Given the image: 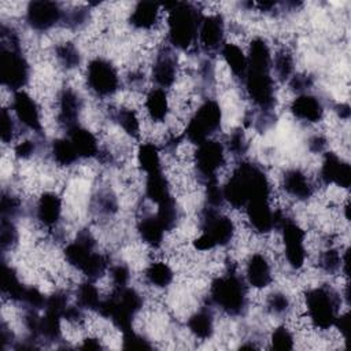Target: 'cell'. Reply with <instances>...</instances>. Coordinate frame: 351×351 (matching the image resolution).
<instances>
[{
	"label": "cell",
	"instance_id": "cell-43",
	"mask_svg": "<svg viewBox=\"0 0 351 351\" xmlns=\"http://www.w3.org/2000/svg\"><path fill=\"white\" fill-rule=\"evenodd\" d=\"M341 258L343 254L337 248H328L324 252H321L318 258V266L321 267L322 271L333 274L341 270Z\"/></svg>",
	"mask_w": 351,
	"mask_h": 351
},
{
	"label": "cell",
	"instance_id": "cell-25",
	"mask_svg": "<svg viewBox=\"0 0 351 351\" xmlns=\"http://www.w3.org/2000/svg\"><path fill=\"white\" fill-rule=\"evenodd\" d=\"M62 215V200L53 192L43 193L36 204V218L47 228L58 225Z\"/></svg>",
	"mask_w": 351,
	"mask_h": 351
},
{
	"label": "cell",
	"instance_id": "cell-46",
	"mask_svg": "<svg viewBox=\"0 0 351 351\" xmlns=\"http://www.w3.org/2000/svg\"><path fill=\"white\" fill-rule=\"evenodd\" d=\"M95 208L100 215H112L118 210L115 196L110 191H101L95 199Z\"/></svg>",
	"mask_w": 351,
	"mask_h": 351
},
{
	"label": "cell",
	"instance_id": "cell-40",
	"mask_svg": "<svg viewBox=\"0 0 351 351\" xmlns=\"http://www.w3.org/2000/svg\"><path fill=\"white\" fill-rule=\"evenodd\" d=\"M293 58L289 51H280L271 60V67L280 81H289L293 75Z\"/></svg>",
	"mask_w": 351,
	"mask_h": 351
},
{
	"label": "cell",
	"instance_id": "cell-49",
	"mask_svg": "<svg viewBox=\"0 0 351 351\" xmlns=\"http://www.w3.org/2000/svg\"><path fill=\"white\" fill-rule=\"evenodd\" d=\"M89 11L86 8H74L70 11H64L63 23L67 25L70 29H81L88 23Z\"/></svg>",
	"mask_w": 351,
	"mask_h": 351
},
{
	"label": "cell",
	"instance_id": "cell-58",
	"mask_svg": "<svg viewBox=\"0 0 351 351\" xmlns=\"http://www.w3.org/2000/svg\"><path fill=\"white\" fill-rule=\"evenodd\" d=\"M12 333H11V329L7 328L5 324L1 325V346L3 348H7L8 344L12 346Z\"/></svg>",
	"mask_w": 351,
	"mask_h": 351
},
{
	"label": "cell",
	"instance_id": "cell-39",
	"mask_svg": "<svg viewBox=\"0 0 351 351\" xmlns=\"http://www.w3.org/2000/svg\"><path fill=\"white\" fill-rule=\"evenodd\" d=\"M112 118L121 126V129L130 137L137 138L140 136V121L134 110L126 107L118 108L114 112Z\"/></svg>",
	"mask_w": 351,
	"mask_h": 351
},
{
	"label": "cell",
	"instance_id": "cell-4",
	"mask_svg": "<svg viewBox=\"0 0 351 351\" xmlns=\"http://www.w3.org/2000/svg\"><path fill=\"white\" fill-rule=\"evenodd\" d=\"M64 259L88 280H97L108 267V258L96 250V241L88 230L78 233L64 248Z\"/></svg>",
	"mask_w": 351,
	"mask_h": 351
},
{
	"label": "cell",
	"instance_id": "cell-48",
	"mask_svg": "<svg viewBox=\"0 0 351 351\" xmlns=\"http://www.w3.org/2000/svg\"><path fill=\"white\" fill-rule=\"evenodd\" d=\"M0 123H1V141L4 144H10L16 134V121L14 114L10 110L3 108Z\"/></svg>",
	"mask_w": 351,
	"mask_h": 351
},
{
	"label": "cell",
	"instance_id": "cell-7",
	"mask_svg": "<svg viewBox=\"0 0 351 351\" xmlns=\"http://www.w3.org/2000/svg\"><path fill=\"white\" fill-rule=\"evenodd\" d=\"M234 234L233 221L218 211V208L206 207L200 218V236L193 241L199 251H210L229 244Z\"/></svg>",
	"mask_w": 351,
	"mask_h": 351
},
{
	"label": "cell",
	"instance_id": "cell-12",
	"mask_svg": "<svg viewBox=\"0 0 351 351\" xmlns=\"http://www.w3.org/2000/svg\"><path fill=\"white\" fill-rule=\"evenodd\" d=\"M225 145L215 140H206L200 143L195 152V169L199 180L203 184L218 180V171L225 165L226 154Z\"/></svg>",
	"mask_w": 351,
	"mask_h": 351
},
{
	"label": "cell",
	"instance_id": "cell-21",
	"mask_svg": "<svg viewBox=\"0 0 351 351\" xmlns=\"http://www.w3.org/2000/svg\"><path fill=\"white\" fill-rule=\"evenodd\" d=\"M324 104L319 97L311 93H300L291 103V112L299 121L307 123L319 122L324 117Z\"/></svg>",
	"mask_w": 351,
	"mask_h": 351
},
{
	"label": "cell",
	"instance_id": "cell-50",
	"mask_svg": "<svg viewBox=\"0 0 351 351\" xmlns=\"http://www.w3.org/2000/svg\"><path fill=\"white\" fill-rule=\"evenodd\" d=\"M0 210H1V218H8V219L15 221V218L19 217L22 213V206H21V202L15 196L4 192L3 197H1Z\"/></svg>",
	"mask_w": 351,
	"mask_h": 351
},
{
	"label": "cell",
	"instance_id": "cell-11",
	"mask_svg": "<svg viewBox=\"0 0 351 351\" xmlns=\"http://www.w3.org/2000/svg\"><path fill=\"white\" fill-rule=\"evenodd\" d=\"M86 85L97 97H110L119 89V74L115 66L104 59L95 58L86 66Z\"/></svg>",
	"mask_w": 351,
	"mask_h": 351
},
{
	"label": "cell",
	"instance_id": "cell-24",
	"mask_svg": "<svg viewBox=\"0 0 351 351\" xmlns=\"http://www.w3.org/2000/svg\"><path fill=\"white\" fill-rule=\"evenodd\" d=\"M282 188L287 195L300 202L310 199L314 193L313 182L300 169H289L284 173Z\"/></svg>",
	"mask_w": 351,
	"mask_h": 351
},
{
	"label": "cell",
	"instance_id": "cell-16",
	"mask_svg": "<svg viewBox=\"0 0 351 351\" xmlns=\"http://www.w3.org/2000/svg\"><path fill=\"white\" fill-rule=\"evenodd\" d=\"M251 228L258 233H269L277 229L278 222L282 217L281 211H274L270 207L269 199L251 202L244 207Z\"/></svg>",
	"mask_w": 351,
	"mask_h": 351
},
{
	"label": "cell",
	"instance_id": "cell-18",
	"mask_svg": "<svg viewBox=\"0 0 351 351\" xmlns=\"http://www.w3.org/2000/svg\"><path fill=\"white\" fill-rule=\"evenodd\" d=\"M321 180L325 184H335L340 188H348L351 184V167L335 152H326L321 166Z\"/></svg>",
	"mask_w": 351,
	"mask_h": 351
},
{
	"label": "cell",
	"instance_id": "cell-51",
	"mask_svg": "<svg viewBox=\"0 0 351 351\" xmlns=\"http://www.w3.org/2000/svg\"><path fill=\"white\" fill-rule=\"evenodd\" d=\"M226 145H228L226 147L228 151L232 152L233 156H243L247 152V148H248L247 138H245V136L241 130L232 132V134L228 138Z\"/></svg>",
	"mask_w": 351,
	"mask_h": 351
},
{
	"label": "cell",
	"instance_id": "cell-17",
	"mask_svg": "<svg viewBox=\"0 0 351 351\" xmlns=\"http://www.w3.org/2000/svg\"><path fill=\"white\" fill-rule=\"evenodd\" d=\"M223 34H225V23L223 18L219 14H213L203 16L199 26V43L200 47L207 51H218L223 45Z\"/></svg>",
	"mask_w": 351,
	"mask_h": 351
},
{
	"label": "cell",
	"instance_id": "cell-59",
	"mask_svg": "<svg viewBox=\"0 0 351 351\" xmlns=\"http://www.w3.org/2000/svg\"><path fill=\"white\" fill-rule=\"evenodd\" d=\"M81 348H85V350H99V348H101V344H100L99 339L86 337V339L82 340Z\"/></svg>",
	"mask_w": 351,
	"mask_h": 351
},
{
	"label": "cell",
	"instance_id": "cell-15",
	"mask_svg": "<svg viewBox=\"0 0 351 351\" xmlns=\"http://www.w3.org/2000/svg\"><path fill=\"white\" fill-rule=\"evenodd\" d=\"M11 112L14 114L16 122H19L25 129L38 136L41 134V111L36 100L29 93H26L25 90L14 92L11 101Z\"/></svg>",
	"mask_w": 351,
	"mask_h": 351
},
{
	"label": "cell",
	"instance_id": "cell-20",
	"mask_svg": "<svg viewBox=\"0 0 351 351\" xmlns=\"http://www.w3.org/2000/svg\"><path fill=\"white\" fill-rule=\"evenodd\" d=\"M66 137L73 144L80 159H90L99 156L100 148L96 136L85 126L75 123L66 129Z\"/></svg>",
	"mask_w": 351,
	"mask_h": 351
},
{
	"label": "cell",
	"instance_id": "cell-14",
	"mask_svg": "<svg viewBox=\"0 0 351 351\" xmlns=\"http://www.w3.org/2000/svg\"><path fill=\"white\" fill-rule=\"evenodd\" d=\"M64 10L55 1H32L26 7L25 21L34 32H47L63 22Z\"/></svg>",
	"mask_w": 351,
	"mask_h": 351
},
{
	"label": "cell",
	"instance_id": "cell-34",
	"mask_svg": "<svg viewBox=\"0 0 351 351\" xmlns=\"http://www.w3.org/2000/svg\"><path fill=\"white\" fill-rule=\"evenodd\" d=\"M51 156L53 159L55 163H58L59 166H73L74 163H77L80 160L73 144L70 143V140L64 136L60 138H56L51 143Z\"/></svg>",
	"mask_w": 351,
	"mask_h": 351
},
{
	"label": "cell",
	"instance_id": "cell-37",
	"mask_svg": "<svg viewBox=\"0 0 351 351\" xmlns=\"http://www.w3.org/2000/svg\"><path fill=\"white\" fill-rule=\"evenodd\" d=\"M77 304L80 307H82L84 310H93L97 311L100 303H101V298L99 293L97 287L93 284L92 280H88L85 282H82L81 285H78L77 288Z\"/></svg>",
	"mask_w": 351,
	"mask_h": 351
},
{
	"label": "cell",
	"instance_id": "cell-53",
	"mask_svg": "<svg viewBox=\"0 0 351 351\" xmlns=\"http://www.w3.org/2000/svg\"><path fill=\"white\" fill-rule=\"evenodd\" d=\"M110 277L111 281L114 284V288L118 287H126L129 285V280H130V270L126 265L123 263H118L111 266L110 269Z\"/></svg>",
	"mask_w": 351,
	"mask_h": 351
},
{
	"label": "cell",
	"instance_id": "cell-57",
	"mask_svg": "<svg viewBox=\"0 0 351 351\" xmlns=\"http://www.w3.org/2000/svg\"><path fill=\"white\" fill-rule=\"evenodd\" d=\"M333 326H336L339 330H340V333L343 335V337L344 339H348V332H350V319H348V314H344V315H339L337 318H336V321H335V325Z\"/></svg>",
	"mask_w": 351,
	"mask_h": 351
},
{
	"label": "cell",
	"instance_id": "cell-6",
	"mask_svg": "<svg viewBox=\"0 0 351 351\" xmlns=\"http://www.w3.org/2000/svg\"><path fill=\"white\" fill-rule=\"evenodd\" d=\"M210 302L228 315L243 314L248 303L244 280L232 270L217 277L210 287Z\"/></svg>",
	"mask_w": 351,
	"mask_h": 351
},
{
	"label": "cell",
	"instance_id": "cell-5",
	"mask_svg": "<svg viewBox=\"0 0 351 351\" xmlns=\"http://www.w3.org/2000/svg\"><path fill=\"white\" fill-rule=\"evenodd\" d=\"M143 308L141 295L132 287L114 288L112 293L101 300L97 313L108 318L122 333L133 329V319Z\"/></svg>",
	"mask_w": 351,
	"mask_h": 351
},
{
	"label": "cell",
	"instance_id": "cell-13",
	"mask_svg": "<svg viewBox=\"0 0 351 351\" xmlns=\"http://www.w3.org/2000/svg\"><path fill=\"white\" fill-rule=\"evenodd\" d=\"M277 229L281 232L282 244H284V255L288 265L292 269H300L306 262V234L304 230L291 218L282 214Z\"/></svg>",
	"mask_w": 351,
	"mask_h": 351
},
{
	"label": "cell",
	"instance_id": "cell-38",
	"mask_svg": "<svg viewBox=\"0 0 351 351\" xmlns=\"http://www.w3.org/2000/svg\"><path fill=\"white\" fill-rule=\"evenodd\" d=\"M55 58L62 67L66 70H73L81 64V52L78 47L70 41L58 44L55 47Z\"/></svg>",
	"mask_w": 351,
	"mask_h": 351
},
{
	"label": "cell",
	"instance_id": "cell-28",
	"mask_svg": "<svg viewBox=\"0 0 351 351\" xmlns=\"http://www.w3.org/2000/svg\"><path fill=\"white\" fill-rule=\"evenodd\" d=\"M145 196L156 206L162 202L173 197L170 193L169 181L162 169L149 171L145 174Z\"/></svg>",
	"mask_w": 351,
	"mask_h": 351
},
{
	"label": "cell",
	"instance_id": "cell-35",
	"mask_svg": "<svg viewBox=\"0 0 351 351\" xmlns=\"http://www.w3.org/2000/svg\"><path fill=\"white\" fill-rule=\"evenodd\" d=\"M145 281L155 288H166L173 281V270L165 262H154L145 270Z\"/></svg>",
	"mask_w": 351,
	"mask_h": 351
},
{
	"label": "cell",
	"instance_id": "cell-60",
	"mask_svg": "<svg viewBox=\"0 0 351 351\" xmlns=\"http://www.w3.org/2000/svg\"><path fill=\"white\" fill-rule=\"evenodd\" d=\"M336 112L341 119L350 118V106L347 103H340L336 106Z\"/></svg>",
	"mask_w": 351,
	"mask_h": 351
},
{
	"label": "cell",
	"instance_id": "cell-26",
	"mask_svg": "<svg viewBox=\"0 0 351 351\" xmlns=\"http://www.w3.org/2000/svg\"><path fill=\"white\" fill-rule=\"evenodd\" d=\"M160 5L154 1H140L134 5L129 22L137 30L152 29L159 19Z\"/></svg>",
	"mask_w": 351,
	"mask_h": 351
},
{
	"label": "cell",
	"instance_id": "cell-8",
	"mask_svg": "<svg viewBox=\"0 0 351 351\" xmlns=\"http://www.w3.org/2000/svg\"><path fill=\"white\" fill-rule=\"evenodd\" d=\"M304 299L307 315L317 329L325 330L335 325L341 300L333 288L328 285L311 288L306 292Z\"/></svg>",
	"mask_w": 351,
	"mask_h": 351
},
{
	"label": "cell",
	"instance_id": "cell-42",
	"mask_svg": "<svg viewBox=\"0 0 351 351\" xmlns=\"http://www.w3.org/2000/svg\"><path fill=\"white\" fill-rule=\"evenodd\" d=\"M266 307L270 314L282 317V315H287L288 311L291 310V299L287 293L281 291H274L267 296Z\"/></svg>",
	"mask_w": 351,
	"mask_h": 351
},
{
	"label": "cell",
	"instance_id": "cell-55",
	"mask_svg": "<svg viewBox=\"0 0 351 351\" xmlns=\"http://www.w3.org/2000/svg\"><path fill=\"white\" fill-rule=\"evenodd\" d=\"M37 151V143L33 140H23L15 145V156L18 159H29Z\"/></svg>",
	"mask_w": 351,
	"mask_h": 351
},
{
	"label": "cell",
	"instance_id": "cell-22",
	"mask_svg": "<svg viewBox=\"0 0 351 351\" xmlns=\"http://www.w3.org/2000/svg\"><path fill=\"white\" fill-rule=\"evenodd\" d=\"M151 75L156 88L160 89L170 88L176 82L177 60L170 51L163 49L155 56Z\"/></svg>",
	"mask_w": 351,
	"mask_h": 351
},
{
	"label": "cell",
	"instance_id": "cell-54",
	"mask_svg": "<svg viewBox=\"0 0 351 351\" xmlns=\"http://www.w3.org/2000/svg\"><path fill=\"white\" fill-rule=\"evenodd\" d=\"M288 82L291 89L295 90L298 95L307 93L308 89L313 86V77L307 74H293Z\"/></svg>",
	"mask_w": 351,
	"mask_h": 351
},
{
	"label": "cell",
	"instance_id": "cell-45",
	"mask_svg": "<svg viewBox=\"0 0 351 351\" xmlns=\"http://www.w3.org/2000/svg\"><path fill=\"white\" fill-rule=\"evenodd\" d=\"M270 344L274 350H292L295 339L292 332L287 326H278L270 336Z\"/></svg>",
	"mask_w": 351,
	"mask_h": 351
},
{
	"label": "cell",
	"instance_id": "cell-19",
	"mask_svg": "<svg viewBox=\"0 0 351 351\" xmlns=\"http://www.w3.org/2000/svg\"><path fill=\"white\" fill-rule=\"evenodd\" d=\"M82 107V97L73 88H63L58 95V122L64 129L80 123L78 118Z\"/></svg>",
	"mask_w": 351,
	"mask_h": 351
},
{
	"label": "cell",
	"instance_id": "cell-10",
	"mask_svg": "<svg viewBox=\"0 0 351 351\" xmlns=\"http://www.w3.org/2000/svg\"><path fill=\"white\" fill-rule=\"evenodd\" d=\"M222 121V111L219 104L214 99L204 100L191 117L184 137L196 145L211 138V136L219 129Z\"/></svg>",
	"mask_w": 351,
	"mask_h": 351
},
{
	"label": "cell",
	"instance_id": "cell-52",
	"mask_svg": "<svg viewBox=\"0 0 351 351\" xmlns=\"http://www.w3.org/2000/svg\"><path fill=\"white\" fill-rule=\"evenodd\" d=\"M206 186V202L208 207L213 208H218L223 202V191L222 186L218 184V180L215 181H210L207 184H204Z\"/></svg>",
	"mask_w": 351,
	"mask_h": 351
},
{
	"label": "cell",
	"instance_id": "cell-30",
	"mask_svg": "<svg viewBox=\"0 0 351 351\" xmlns=\"http://www.w3.org/2000/svg\"><path fill=\"white\" fill-rule=\"evenodd\" d=\"M189 332L200 340H207L214 333V315L208 307H202L188 319Z\"/></svg>",
	"mask_w": 351,
	"mask_h": 351
},
{
	"label": "cell",
	"instance_id": "cell-23",
	"mask_svg": "<svg viewBox=\"0 0 351 351\" xmlns=\"http://www.w3.org/2000/svg\"><path fill=\"white\" fill-rule=\"evenodd\" d=\"M245 280L250 287L262 289L270 285L273 280L271 265L263 254H252L245 265Z\"/></svg>",
	"mask_w": 351,
	"mask_h": 351
},
{
	"label": "cell",
	"instance_id": "cell-31",
	"mask_svg": "<svg viewBox=\"0 0 351 351\" xmlns=\"http://www.w3.org/2000/svg\"><path fill=\"white\" fill-rule=\"evenodd\" d=\"M145 108L154 122H163L169 114V99L165 89H151L145 97Z\"/></svg>",
	"mask_w": 351,
	"mask_h": 351
},
{
	"label": "cell",
	"instance_id": "cell-27",
	"mask_svg": "<svg viewBox=\"0 0 351 351\" xmlns=\"http://www.w3.org/2000/svg\"><path fill=\"white\" fill-rule=\"evenodd\" d=\"M44 313L38 317L37 328L32 339L36 341L44 340L48 343L58 341L62 336V326H60V319L63 318L62 315L49 311V310H43Z\"/></svg>",
	"mask_w": 351,
	"mask_h": 351
},
{
	"label": "cell",
	"instance_id": "cell-29",
	"mask_svg": "<svg viewBox=\"0 0 351 351\" xmlns=\"http://www.w3.org/2000/svg\"><path fill=\"white\" fill-rule=\"evenodd\" d=\"M137 232L145 244H148L152 248H158L163 243L166 230L158 219V217L155 214H149L138 219Z\"/></svg>",
	"mask_w": 351,
	"mask_h": 351
},
{
	"label": "cell",
	"instance_id": "cell-1",
	"mask_svg": "<svg viewBox=\"0 0 351 351\" xmlns=\"http://www.w3.org/2000/svg\"><path fill=\"white\" fill-rule=\"evenodd\" d=\"M223 199L234 208H244L255 200L270 197V182L266 173L252 162H241L222 186Z\"/></svg>",
	"mask_w": 351,
	"mask_h": 351
},
{
	"label": "cell",
	"instance_id": "cell-2",
	"mask_svg": "<svg viewBox=\"0 0 351 351\" xmlns=\"http://www.w3.org/2000/svg\"><path fill=\"white\" fill-rule=\"evenodd\" d=\"M0 77L3 86L12 92L22 90L30 78V64L21 48L18 33L10 26L0 29Z\"/></svg>",
	"mask_w": 351,
	"mask_h": 351
},
{
	"label": "cell",
	"instance_id": "cell-33",
	"mask_svg": "<svg viewBox=\"0 0 351 351\" xmlns=\"http://www.w3.org/2000/svg\"><path fill=\"white\" fill-rule=\"evenodd\" d=\"M25 288H26V285L22 284L15 269L12 266L7 265L5 262H3V266H1V292H3V295L8 296L11 300L19 303Z\"/></svg>",
	"mask_w": 351,
	"mask_h": 351
},
{
	"label": "cell",
	"instance_id": "cell-36",
	"mask_svg": "<svg viewBox=\"0 0 351 351\" xmlns=\"http://www.w3.org/2000/svg\"><path fill=\"white\" fill-rule=\"evenodd\" d=\"M137 163L144 174L162 169L159 148L154 143H143L137 151Z\"/></svg>",
	"mask_w": 351,
	"mask_h": 351
},
{
	"label": "cell",
	"instance_id": "cell-56",
	"mask_svg": "<svg viewBox=\"0 0 351 351\" xmlns=\"http://www.w3.org/2000/svg\"><path fill=\"white\" fill-rule=\"evenodd\" d=\"M325 147H326V140L321 134H315L308 140V149L311 152H315V154L322 152Z\"/></svg>",
	"mask_w": 351,
	"mask_h": 351
},
{
	"label": "cell",
	"instance_id": "cell-3",
	"mask_svg": "<svg viewBox=\"0 0 351 351\" xmlns=\"http://www.w3.org/2000/svg\"><path fill=\"white\" fill-rule=\"evenodd\" d=\"M167 10V40L173 48L185 51L197 38L203 15L192 4L185 1H171L163 5Z\"/></svg>",
	"mask_w": 351,
	"mask_h": 351
},
{
	"label": "cell",
	"instance_id": "cell-32",
	"mask_svg": "<svg viewBox=\"0 0 351 351\" xmlns=\"http://www.w3.org/2000/svg\"><path fill=\"white\" fill-rule=\"evenodd\" d=\"M221 55L225 63L229 66L232 74L243 80L247 71V55L244 51L233 43H225L221 48Z\"/></svg>",
	"mask_w": 351,
	"mask_h": 351
},
{
	"label": "cell",
	"instance_id": "cell-41",
	"mask_svg": "<svg viewBox=\"0 0 351 351\" xmlns=\"http://www.w3.org/2000/svg\"><path fill=\"white\" fill-rule=\"evenodd\" d=\"M155 215L158 217V219L160 221L166 232L171 230L178 221V207L174 197H170L162 202L160 204H158V210Z\"/></svg>",
	"mask_w": 351,
	"mask_h": 351
},
{
	"label": "cell",
	"instance_id": "cell-44",
	"mask_svg": "<svg viewBox=\"0 0 351 351\" xmlns=\"http://www.w3.org/2000/svg\"><path fill=\"white\" fill-rule=\"evenodd\" d=\"M18 243V229L15 226L14 219L1 218L0 225V244L3 252L14 248V245Z\"/></svg>",
	"mask_w": 351,
	"mask_h": 351
},
{
	"label": "cell",
	"instance_id": "cell-9",
	"mask_svg": "<svg viewBox=\"0 0 351 351\" xmlns=\"http://www.w3.org/2000/svg\"><path fill=\"white\" fill-rule=\"evenodd\" d=\"M245 90L252 103L262 111H271L276 104L274 80L271 77V66H250L244 78Z\"/></svg>",
	"mask_w": 351,
	"mask_h": 351
},
{
	"label": "cell",
	"instance_id": "cell-47",
	"mask_svg": "<svg viewBox=\"0 0 351 351\" xmlns=\"http://www.w3.org/2000/svg\"><path fill=\"white\" fill-rule=\"evenodd\" d=\"M122 335H123L122 347L126 350H151L152 348L151 341L143 335L134 332L133 329H129Z\"/></svg>",
	"mask_w": 351,
	"mask_h": 351
}]
</instances>
